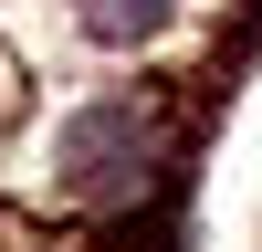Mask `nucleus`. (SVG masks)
<instances>
[{"label": "nucleus", "mask_w": 262, "mask_h": 252, "mask_svg": "<svg viewBox=\"0 0 262 252\" xmlns=\"http://www.w3.org/2000/svg\"><path fill=\"white\" fill-rule=\"evenodd\" d=\"M168 189H179V116L158 84H105L53 126V200L126 221Z\"/></svg>", "instance_id": "1"}, {"label": "nucleus", "mask_w": 262, "mask_h": 252, "mask_svg": "<svg viewBox=\"0 0 262 252\" xmlns=\"http://www.w3.org/2000/svg\"><path fill=\"white\" fill-rule=\"evenodd\" d=\"M84 42H105V53H147V42H168L189 21V0H74Z\"/></svg>", "instance_id": "2"}]
</instances>
